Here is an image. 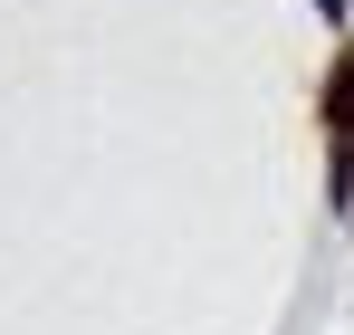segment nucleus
<instances>
[{"label":"nucleus","instance_id":"f257e3e1","mask_svg":"<svg viewBox=\"0 0 354 335\" xmlns=\"http://www.w3.org/2000/svg\"><path fill=\"white\" fill-rule=\"evenodd\" d=\"M335 211H354V125H335Z\"/></svg>","mask_w":354,"mask_h":335},{"label":"nucleus","instance_id":"f03ea898","mask_svg":"<svg viewBox=\"0 0 354 335\" xmlns=\"http://www.w3.org/2000/svg\"><path fill=\"white\" fill-rule=\"evenodd\" d=\"M326 125H354V57L335 67V87H326Z\"/></svg>","mask_w":354,"mask_h":335}]
</instances>
